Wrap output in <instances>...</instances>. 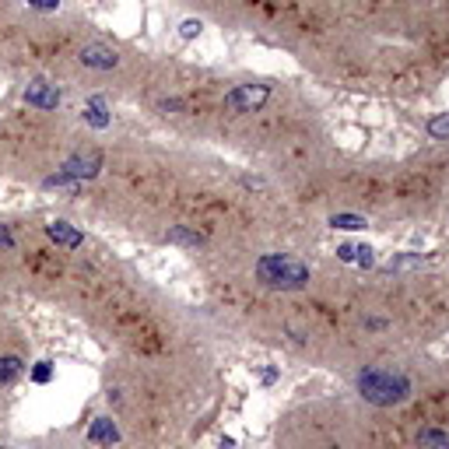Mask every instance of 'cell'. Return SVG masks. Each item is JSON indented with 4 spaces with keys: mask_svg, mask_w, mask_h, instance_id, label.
<instances>
[{
    "mask_svg": "<svg viewBox=\"0 0 449 449\" xmlns=\"http://www.w3.org/2000/svg\"><path fill=\"white\" fill-rule=\"evenodd\" d=\"M330 225H333V228H344V232H358V228H365V218H358V214H333Z\"/></svg>",
    "mask_w": 449,
    "mask_h": 449,
    "instance_id": "11",
    "label": "cell"
},
{
    "mask_svg": "<svg viewBox=\"0 0 449 449\" xmlns=\"http://www.w3.org/2000/svg\"><path fill=\"white\" fill-rule=\"evenodd\" d=\"M165 239H168V243H179V246H193V249H197V246H204V236H201V232H190V228H183V225L168 228V232H165Z\"/></svg>",
    "mask_w": 449,
    "mask_h": 449,
    "instance_id": "9",
    "label": "cell"
},
{
    "mask_svg": "<svg viewBox=\"0 0 449 449\" xmlns=\"http://www.w3.org/2000/svg\"><path fill=\"white\" fill-rule=\"evenodd\" d=\"M428 133H432L435 141H449V113H439L435 120L428 123Z\"/></svg>",
    "mask_w": 449,
    "mask_h": 449,
    "instance_id": "13",
    "label": "cell"
},
{
    "mask_svg": "<svg viewBox=\"0 0 449 449\" xmlns=\"http://www.w3.org/2000/svg\"><path fill=\"white\" fill-rule=\"evenodd\" d=\"M355 263H358V267H372V263H375V256H372L368 246H358V249H355Z\"/></svg>",
    "mask_w": 449,
    "mask_h": 449,
    "instance_id": "15",
    "label": "cell"
},
{
    "mask_svg": "<svg viewBox=\"0 0 449 449\" xmlns=\"http://www.w3.org/2000/svg\"><path fill=\"white\" fill-rule=\"evenodd\" d=\"M32 4H36V7H56L60 0H32Z\"/></svg>",
    "mask_w": 449,
    "mask_h": 449,
    "instance_id": "20",
    "label": "cell"
},
{
    "mask_svg": "<svg viewBox=\"0 0 449 449\" xmlns=\"http://www.w3.org/2000/svg\"><path fill=\"white\" fill-rule=\"evenodd\" d=\"M201 21H183V39H193V36H201Z\"/></svg>",
    "mask_w": 449,
    "mask_h": 449,
    "instance_id": "17",
    "label": "cell"
},
{
    "mask_svg": "<svg viewBox=\"0 0 449 449\" xmlns=\"http://www.w3.org/2000/svg\"><path fill=\"white\" fill-rule=\"evenodd\" d=\"M256 278L267 288H285V291H295V288L309 285V267L295 256H281V253H271V256H260L256 263Z\"/></svg>",
    "mask_w": 449,
    "mask_h": 449,
    "instance_id": "2",
    "label": "cell"
},
{
    "mask_svg": "<svg viewBox=\"0 0 449 449\" xmlns=\"http://www.w3.org/2000/svg\"><path fill=\"white\" fill-rule=\"evenodd\" d=\"M32 379H36V383H49V379H53V368H49V362H39V365L32 368Z\"/></svg>",
    "mask_w": 449,
    "mask_h": 449,
    "instance_id": "16",
    "label": "cell"
},
{
    "mask_svg": "<svg viewBox=\"0 0 449 449\" xmlns=\"http://www.w3.org/2000/svg\"><path fill=\"white\" fill-rule=\"evenodd\" d=\"M0 246H4V249H11V246H14V239L7 236V228H0Z\"/></svg>",
    "mask_w": 449,
    "mask_h": 449,
    "instance_id": "19",
    "label": "cell"
},
{
    "mask_svg": "<svg viewBox=\"0 0 449 449\" xmlns=\"http://www.w3.org/2000/svg\"><path fill=\"white\" fill-rule=\"evenodd\" d=\"M21 372V358H14V355H4L0 358V386H7L14 375Z\"/></svg>",
    "mask_w": 449,
    "mask_h": 449,
    "instance_id": "12",
    "label": "cell"
},
{
    "mask_svg": "<svg viewBox=\"0 0 449 449\" xmlns=\"http://www.w3.org/2000/svg\"><path fill=\"white\" fill-rule=\"evenodd\" d=\"M81 64L84 67H99V71H113V67L120 64V56H116L109 46H84Z\"/></svg>",
    "mask_w": 449,
    "mask_h": 449,
    "instance_id": "5",
    "label": "cell"
},
{
    "mask_svg": "<svg viewBox=\"0 0 449 449\" xmlns=\"http://www.w3.org/2000/svg\"><path fill=\"white\" fill-rule=\"evenodd\" d=\"M46 232H49V239L64 243L67 249H74V246H81V243H84V236H81V232H74V228H71L67 221H53V225H49Z\"/></svg>",
    "mask_w": 449,
    "mask_h": 449,
    "instance_id": "7",
    "label": "cell"
},
{
    "mask_svg": "<svg viewBox=\"0 0 449 449\" xmlns=\"http://www.w3.org/2000/svg\"><path fill=\"white\" fill-rule=\"evenodd\" d=\"M337 256H340L344 263H355V246H340V249H337Z\"/></svg>",
    "mask_w": 449,
    "mask_h": 449,
    "instance_id": "18",
    "label": "cell"
},
{
    "mask_svg": "<svg viewBox=\"0 0 449 449\" xmlns=\"http://www.w3.org/2000/svg\"><path fill=\"white\" fill-rule=\"evenodd\" d=\"M421 263V256L414 253V256H393L390 263H386V271H404V267H418Z\"/></svg>",
    "mask_w": 449,
    "mask_h": 449,
    "instance_id": "14",
    "label": "cell"
},
{
    "mask_svg": "<svg viewBox=\"0 0 449 449\" xmlns=\"http://www.w3.org/2000/svg\"><path fill=\"white\" fill-rule=\"evenodd\" d=\"M418 446L421 449H449V435L439 428H421L418 432Z\"/></svg>",
    "mask_w": 449,
    "mask_h": 449,
    "instance_id": "8",
    "label": "cell"
},
{
    "mask_svg": "<svg viewBox=\"0 0 449 449\" xmlns=\"http://www.w3.org/2000/svg\"><path fill=\"white\" fill-rule=\"evenodd\" d=\"M88 443H91V446H113V443H120L116 421H113V418H95L91 428H88Z\"/></svg>",
    "mask_w": 449,
    "mask_h": 449,
    "instance_id": "4",
    "label": "cell"
},
{
    "mask_svg": "<svg viewBox=\"0 0 449 449\" xmlns=\"http://www.w3.org/2000/svg\"><path fill=\"white\" fill-rule=\"evenodd\" d=\"M0 449H11V446H0Z\"/></svg>",
    "mask_w": 449,
    "mask_h": 449,
    "instance_id": "21",
    "label": "cell"
},
{
    "mask_svg": "<svg viewBox=\"0 0 449 449\" xmlns=\"http://www.w3.org/2000/svg\"><path fill=\"white\" fill-rule=\"evenodd\" d=\"M358 393H362V400L375 404V408H393L410 397V379L404 372L372 365L358 372Z\"/></svg>",
    "mask_w": 449,
    "mask_h": 449,
    "instance_id": "1",
    "label": "cell"
},
{
    "mask_svg": "<svg viewBox=\"0 0 449 449\" xmlns=\"http://www.w3.org/2000/svg\"><path fill=\"white\" fill-rule=\"evenodd\" d=\"M99 158H95V155H88V158H71V162L64 165V172H71V176H88V179H91V176H95V172H99Z\"/></svg>",
    "mask_w": 449,
    "mask_h": 449,
    "instance_id": "10",
    "label": "cell"
},
{
    "mask_svg": "<svg viewBox=\"0 0 449 449\" xmlns=\"http://www.w3.org/2000/svg\"><path fill=\"white\" fill-rule=\"evenodd\" d=\"M25 99H29L32 106H39V109H56L60 91H56V88H46V84H32V88L25 91Z\"/></svg>",
    "mask_w": 449,
    "mask_h": 449,
    "instance_id": "6",
    "label": "cell"
},
{
    "mask_svg": "<svg viewBox=\"0 0 449 449\" xmlns=\"http://www.w3.org/2000/svg\"><path fill=\"white\" fill-rule=\"evenodd\" d=\"M267 95H271L267 84H239L236 91L225 95V109L228 113H256L267 102Z\"/></svg>",
    "mask_w": 449,
    "mask_h": 449,
    "instance_id": "3",
    "label": "cell"
}]
</instances>
